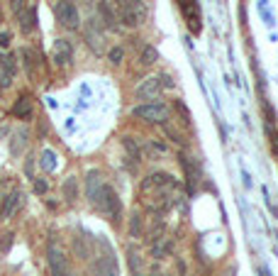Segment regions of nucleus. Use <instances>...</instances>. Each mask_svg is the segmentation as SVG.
I'll return each instance as SVG.
<instances>
[{"instance_id":"nucleus-33","label":"nucleus","mask_w":278,"mask_h":276,"mask_svg":"<svg viewBox=\"0 0 278 276\" xmlns=\"http://www.w3.org/2000/svg\"><path fill=\"white\" fill-rule=\"evenodd\" d=\"M25 174L32 179V174H34V162H32V159H27V164H25Z\"/></svg>"},{"instance_id":"nucleus-30","label":"nucleus","mask_w":278,"mask_h":276,"mask_svg":"<svg viewBox=\"0 0 278 276\" xmlns=\"http://www.w3.org/2000/svg\"><path fill=\"white\" fill-rule=\"evenodd\" d=\"M122 56H125V51L117 47V49H113V51H110V56H108V59H110V61L117 66V64H122Z\"/></svg>"},{"instance_id":"nucleus-32","label":"nucleus","mask_w":278,"mask_h":276,"mask_svg":"<svg viewBox=\"0 0 278 276\" xmlns=\"http://www.w3.org/2000/svg\"><path fill=\"white\" fill-rule=\"evenodd\" d=\"M10 42H13V39H10V34H8V32H0V47L8 49V47H10Z\"/></svg>"},{"instance_id":"nucleus-20","label":"nucleus","mask_w":278,"mask_h":276,"mask_svg":"<svg viewBox=\"0 0 278 276\" xmlns=\"http://www.w3.org/2000/svg\"><path fill=\"white\" fill-rule=\"evenodd\" d=\"M73 254L78 259H88L90 257V244L85 242V237H73Z\"/></svg>"},{"instance_id":"nucleus-1","label":"nucleus","mask_w":278,"mask_h":276,"mask_svg":"<svg viewBox=\"0 0 278 276\" xmlns=\"http://www.w3.org/2000/svg\"><path fill=\"white\" fill-rule=\"evenodd\" d=\"M139 198L151 213H164L173 208L180 198V183L166 171H156L139 183Z\"/></svg>"},{"instance_id":"nucleus-21","label":"nucleus","mask_w":278,"mask_h":276,"mask_svg":"<svg viewBox=\"0 0 278 276\" xmlns=\"http://www.w3.org/2000/svg\"><path fill=\"white\" fill-rule=\"evenodd\" d=\"M142 232H144V225H142V215L139 213H132L130 215V237H142Z\"/></svg>"},{"instance_id":"nucleus-23","label":"nucleus","mask_w":278,"mask_h":276,"mask_svg":"<svg viewBox=\"0 0 278 276\" xmlns=\"http://www.w3.org/2000/svg\"><path fill=\"white\" fill-rule=\"evenodd\" d=\"M168 154V147L166 145H159V142H149L147 145V157L149 159H161Z\"/></svg>"},{"instance_id":"nucleus-8","label":"nucleus","mask_w":278,"mask_h":276,"mask_svg":"<svg viewBox=\"0 0 278 276\" xmlns=\"http://www.w3.org/2000/svg\"><path fill=\"white\" fill-rule=\"evenodd\" d=\"M159 93H161V81H159V79H147V81H142L137 88H134L137 100H144V103L159 98Z\"/></svg>"},{"instance_id":"nucleus-4","label":"nucleus","mask_w":278,"mask_h":276,"mask_svg":"<svg viewBox=\"0 0 278 276\" xmlns=\"http://www.w3.org/2000/svg\"><path fill=\"white\" fill-rule=\"evenodd\" d=\"M54 13H56V20L61 22V27H66V30H78L81 27V15H78V8H76L73 0H59Z\"/></svg>"},{"instance_id":"nucleus-27","label":"nucleus","mask_w":278,"mask_h":276,"mask_svg":"<svg viewBox=\"0 0 278 276\" xmlns=\"http://www.w3.org/2000/svg\"><path fill=\"white\" fill-rule=\"evenodd\" d=\"M54 159H56V157H54V152H49V149H47V152H42V169L51 171V169L56 166V162H54Z\"/></svg>"},{"instance_id":"nucleus-36","label":"nucleus","mask_w":278,"mask_h":276,"mask_svg":"<svg viewBox=\"0 0 278 276\" xmlns=\"http://www.w3.org/2000/svg\"><path fill=\"white\" fill-rule=\"evenodd\" d=\"M0 22H3V10H0Z\"/></svg>"},{"instance_id":"nucleus-35","label":"nucleus","mask_w":278,"mask_h":276,"mask_svg":"<svg viewBox=\"0 0 278 276\" xmlns=\"http://www.w3.org/2000/svg\"><path fill=\"white\" fill-rule=\"evenodd\" d=\"M151 276H171V274H168V271H161V269H154Z\"/></svg>"},{"instance_id":"nucleus-29","label":"nucleus","mask_w":278,"mask_h":276,"mask_svg":"<svg viewBox=\"0 0 278 276\" xmlns=\"http://www.w3.org/2000/svg\"><path fill=\"white\" fill-rule=\"evenodd\" d=\"M10 83H13V74H10L8 68H3V66H0V88H8Z\"/></svg>"},{"instance_id":"nucleus-25","label":"nucleus","mask_w":278,"mask_h":276,"mask_svg":"<svg viewBox=\"0 0 278 276\" xmlns=\"http://www.w3.org/2000/svg\"><path fill=\"white\" fill-rule=\"evenodd\" d=\"M156 59H159V54H156V49L154 47H147V49H142V54H139V61L144 66H151V64H156Z\"/></svg>"},{"instance_id":"nucleus-34","label":"nucleus","mask_w":278,"mask_h":276,"mask_svg":"<svg viewBox=\"0 0 278 276\" xmlns=\"http://www.w3.org/2000/svg\"><path fill=\"white\" fill-rule=\"evenodd\" d=\"M8 244H13V235H5V240H3V249H8Z\"/></svg>"},{"instance_id":"nucleus-28","label":"nucleus","mask_w":278,"mask_h":276,"mask_svg":"<svg viewBox=\"0 0 278 276\" xmlns=\"http://www.w3.org/2000/svg\"><path fill=\"white\" fill-rule=\"evenodd\" d=\"M0 66H3V68H8L10 74H15V68H17V64H15V56H13V54H5V56L0 59Z\"/></svg>"},{"instance_id":"nucleus-22","label":"nucleus","mask_w":278,"mask_h":276,"mask_svg":"<svg viewBox=\"0 0 278 276\" xmlns=\"http://www.w3.org/2000/svg\"><path fill=\"white\" fill-rule=\"evenodd\" d=\"M64 198L66 200H71V203L78 198V181L73 179V176H68L66 183H64Z\"/></svg>"},{"instance_id":"nucleus-19","label":"nucleus","mask_w":278,"mask_h":276,"mask_svg":"<svg viewBox=\"0 0 278 276\" xmlns=\"http://www.w3.org/2000/svg\"><path fill=\"white\" fill-rule=\"evenodd\" d=\"M122 147H125V152L130 154V159L134 164L139 162V157H142V149H139V145H137V140L134 137H125L122 140Z\"/></svg>"},{"instance_id":"nucleus-12","label":"nucleus","mask_w":278,"mask_h":276,"mask_svg":"<svg viewBox=\"0 0 278 276\" xmlns=\"http://www.w3.org/2000/svg\"><path fill=\"white\" fill-rule=\"evenodd\" d=\"M103 186H105V181L100 176V171H88V176H85V195H88V200H90L93 205H96V200H98Z\"/></svg>"},{"instance_id":"nucleus-2","label":"nucleus","mask_w":278,"mask_h":276,"mask_svg":"<svg viewBox=\"0 0 278 276\" xmlns=\"http://www.w3.org/2000/svg\"><path fill=\"white\" fill-rule=\"evenodd\" d=\"M117 20L125 25V27H142L147 22V5L142 0H120V8H117Z\"/></svg>"},{"instance_id":"nucleus-7","label":"nucleus","mask_w":278,"mask_h":276,"mask_svg":"<svg viewBox=\"0 0 278 276\" xmlns=\"http://www.w3.org/2000/svg\"><path fill=\"white\" fill-rule=\"evenodd\" d=\"M13 8H15V15L20 20V30L25 34L34 32L37 22H34V10L30 5H25V0H13Z\"/></svg>"},{"instance_id":"nucleus-11","label":"nucleus","mask_w":278,"mask_h":276,"mask_svg":"<svg viewBox=\"0 0 278 276\" xmlns=\"http://www.w3.org/2000/svg\"><path fill=\"white\" fill-rule=\"evenodd\" d=\"M54 64L56 66H66L71 64V56H73V47H71V42L68 39H56V44H54Z\"/></svg>"},{"instance_id":"nucleus-6","label":"nucleus","mask_w":278,"mask_h":276,"mask_svg":"<svg viewBox=\"0 0 278 276\" xmlns=\"http://www.w3.org/2000/svg\"><path fill=\"white\" fill-rule=\"evenodd\" d=\"M47 257H49V274L51 276H71L68 274V254H66V249L61 244H49V252H47Z\"/></svg>"},{"instance_id":"nucleus-13","label":"nucleus","mask_w":278,"mask_h":276,"mask_svg":"<svg viewBox=\"0 0 278 276\" xmlns=\"http://www.w3.org/2000/svg\"><path fill=\"white\" fill-rule=\"evenodd\" d=\"M22 203H25V195L20 193V191H13L10 195H5L3 198V208H0V215L3 218H13L20 208H22Z\"/></svg>"},{"instance_id":"nucleus-18","label":"nucleus","mask_w":278,"mask_h":276,"mask_svg":"<svg viewBox=\"0 0 278 276\" xmlns=\"http://www.w3.org/2000/svg\"><path fill=\"white\" fill-rule=\"evenodd\" d=\"M127 264H130L132 276H144V259H142L139 249H134V247L127 249Z\"/></svg>"},{"instance_id":"nucleus-3","label":"nucleus","mask_w":278,"mask_h":276,"mask_svg":"<svg viewBox=\"0 0 278 276\" xmlns=\"http://www.w3.org/2000/svg\"><path fill=\"white\" fill-rule=\"evenodd\" d=\"M96 208H100L108 218H113L115 223L120 220L122 203H120V198H117V193H115L113 186H108V183H105V186L100 188V195H98V200H96Z\"/></svg>"},{"instance_id":"nucleus-26","label":"nucleus","mask_w":278,"mask_h":276,"mask_svg":"<svg viewBox=\"0 0 278 276\" xmlns=\"http://www.w3.org/2000/svg\"><path fill=\"white\" fill-rule=\"evenodd\" d=\"M25 145H27V132L20 130V132L15 134V142H13V147H10V152H13V154H20Z\"/></svg>"},{"instance_id":"nucleus-31","label":"nucleus","mask_w":278,"mask_h":276,"mask_svg":"<svg viewBox=\"0 0 278 276\" xmlns=\"http://www.w3.org/2000/svg\"><path fill=\"white\" fill-rule=\"evenodd\" d=\"M47 188H49V183H47L44 179L34 181V191H37V193H47Z\"/></svg>"},{"instance_id":"nucleus-24","label":"nucleus","mask_w":278,"mask_h":276,"mask_svg":"<svg viewBox=\"0 0 278 276\" xmlns=\"http://www.w3.org/2000/svg\"><path fill=\"white\" fill-rule=\"evenodd\" d=\"M20 56L25 59V71H27V74H34V68H37V56H34V51L22 49V51H20Z\"/></svg>"},{"instance_id":"nucleus-15","label":"nucleus","mask_w":278,"mask_h":276,"mask_svg":"<svg viewBox=\"0 0 278 276\" xmlns=\"http://www.w3.org/2000/svg\"><path fill=\"white\" fill-rule=\"evenodd\" d=\"M85 42H88V47L93 49L96 54H103V32H100V27L96 25V20H90V22H88Z\"/></svg>"},{"instance_id":"nucleus-16","label":"nucleus","mask_w":278,"mask_h":276,"mask_svg":"<svg viewBox=\"0 0 278 276\" xmlns=\"http://www.w3.org/2000/svg\"><path fill=\"white\" fill-rule=\"evenodd\" d=\"M171 252H173V240L166 235L151 242V257L154 259H166V257H171Z\"/></svg>"},{"instance_id":"nucleus-17","label":"nucleus","mask_w":278,"mask_h":276,"mask_svg":"<svg viewBox=\"0 0 278 276\" xmlns=\"http://www.w3.org/2000/svg\"><path fill=\"white\" fill-rule=\"evenodd\" d=\"M13 115L20 120H30L32 117V98L30 96H20L17 103L13 105Z\"/></svg>"},{"instance_id":"nucleus-5","label":"nucleus","mask_w":278,"mask_h":276,"mask_svg":"<svg viewBox=\"0 0 278 276\" xmlns=\"http://www.w3.org/2000/svg\"><path fill=\"white\" fill-rule=\"evenodd\" d=\"M132 113L134 117H139L144 122H154V125H164L168 120V108L164 103H144V105H137Z\"/></svg>"},{"instance_id":"nucleus-14","label":"nucleus","mask_w":278,"mask_h":276,"mask_svg":"<svg viewBox=\"0 0 278 276\" xmlns=\"http://www.w3.org/2000/svg\"><path fill=\"white\" fill-rule=\"evenodd\" d=\"M180 166H183V171H186V181H188V191L193 193L198 186V181H200V169H198V164L191 159V157H180Z\"/></svg>"},{"instance_id":"nucleus-9","label":"nucleus","mask_w":278,"mask_h":276,"mask_svg":"<svg viewBox=\"0 0 278 276\" xmlns=\"http://www.w3.org/2000/svg\"><path fill=\"white\" fill-rule=\"evenodd\" d=\"M180 10L186 15V22L191 27V32L198 34L200 32V13H198V3L196 0H180Z\"/></svg>"},{"instance_id":"nucleus-10","label":"nucleus","mask_w":278,"mask_h":276,"mask_svg":"<svg viewBox=\"0 0 278 276\" xmlns=\"http://www.w3.org/2000/svg\"><path fill=\"white\" fill-rule=\"evenodd\" d=\"M98 15H100V20H103L100 25L108 27V30H115L117 22H120V20H117V10L113 8L110 0H98Z\"/></svg>"}]
</instances>
